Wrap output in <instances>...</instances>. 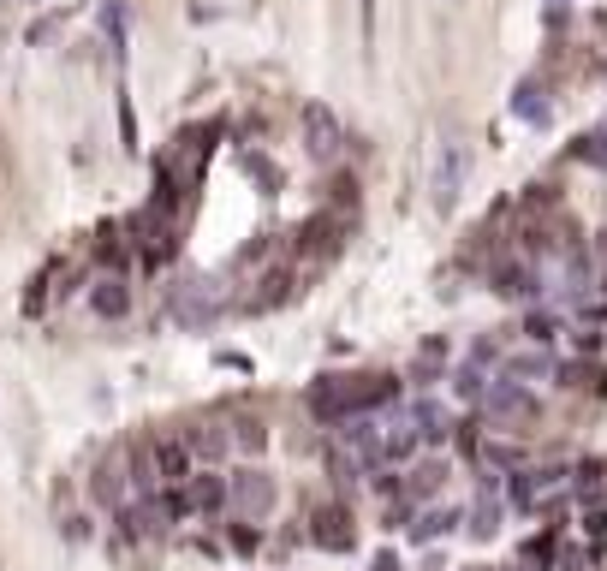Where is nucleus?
Listing matches in <instances>:
<instances>
[{
    "label": "nucleus",
    "mask_w": 607,
    "mask_h": 571,
    "mask_svg": "<svg viewBox=\"0 0 607 571\" xmlns=\"http://www.w3.org/2000/svg\"><path fill=\"white\" fill-rule=\"evenodd\" d=\"M394 393H399L394 375H327V381L310 387V411L346 423V417H364V411H375V405H387Z\"/></svg>",
    "instance_id": "nucleus-1"
},
{
    "label": "nucleus",
    "mask_w": 607,
    "mask_h": 571,
    "mask_svg": "<svg viewBox=\"0 0 607 571\" xmlns=\"http://www.w3.org/2000/svg\"><path fill=\"white\" fill-rule=\"evenodd\" d=\"M304 149H310L316 161H334L339 149H346V126L334 119L327 101H310V108H304Z\"/></svg>",
    "instance_id": "nucleus-2"
},
{
    "label": "nucleus",
    "mask_w": 607,
    "mask_h": 571,
    "mask_svg": "<svg viewBox=\"0 0 607 571\" xmlns=\"http://www.w3.org/2000/svg\"><path fill=\"white\" fill-rule=\"evenodd\" d=\"M149 471H156V482H185V476H191V446H185V435H156Z\"/></svg>",
    "instance_id": "nucleus-3"
},
{
    "label": "nucleus",
    "mask_w": 607,
    "mask_h": 571,
    "mask_svg": "<svg viewBox=\"0 0 607 571\" xmlns=\"http://www.w3.org/2000/svg\"><path fill=\"white\" fill-rule=\"evenodd\" d=\"M530 411H536V399H530L518 381H495L488 387V417H530Z\"/></svg>",
    "instance_id": "nucleus-4"
},
{
    "label": "nucleus",
    "mask_w": 607,
    "mask_h": 571,
    "mask_svg": "<svg viewBox=\"0 0 607 571\" xmlns=\"http://www.w3.org/2000/svg\"><path fill=\"white\" fill-rule=\"evenodd\" d=\"M232 500H239L244 512L262 518V512L274 506V482H269V476H239V482H232Z\"/></svg>",
    "instance_id": "nucleus-5"
},
{
    "label": "nucleus",
    "mask_w": 607,
    "mask_h": 571,
    "mask_svg": "<svg viewBox=\"0 0 607 571\" xmlns=\"http://www.w3.org/2000/svg\"><path fill=\"white\" fill-rule=\"evenodd\" d=\"M459 179H465V155H459V149H441V167H435V191H441V202H452L459 197Z\"/></svg>",
    "instance_id": "nucleus-6"
},
{
    "label": "nucleus",
    "mask_w": 607,
    "mask_h": 571,
    "mask_svg": "<svg viewBox=\"0 0 607 571\" xmlns=\"http://www.w3.org/2000/svg\"><path fill=\"white\" fill-rule=\"evenodd\" d=\"M495 292H507V298H530V292H536V274L524 268V262H500L495 268Z\"/></svg>",
    "instance_id": "nucleus-7"
},
{
    "label": "nucleus",
    "mask_w": 607,
    "mask_h": 571,
    "mask_svg": "<svg viewBox=\"0 0 607 571\" xmlns=\"http://www.w3.org/2000/svg\"><path fill=\"white\" fill-rule=\"evenodd\" d=\"M339 524H346V518L327 506V512H316V529H310V536H316L322 548H352V529H339Z\"/></svg>",
    "instance_id": "nucleus-8"
},
{
    "label": "nucleus",
    "mask_w": 607,
    "mask_h": 571,
    "mask_svg": "<svg viewBox=\"0 0 607 571\" xmlns=\"http://www.w3.org/2000/svg\"><path fill=\"white\" fill-rule=\"evenodd\" d=\"M96 500H101V506H119V500H126V476H119V458L96 471Z\"/></svg>",
    "instance_id": "nucleus-9"
},
{
    "label": "nucleus",
    "mask_w": 607,
    "mask_h": 571,
    "mask_svg": "<svg viewBox=\"0 0 607 571\" xmlns=\"http://www.w3.org/2000/svg\"><path fill=\"white\" fill-rule=\"evenodd\" d=\"M221 500H226V482H221V476H197V482H191V500H185V506H197V512H214Z\"/></svg>",
    "instance_id": "nucleus-10"
},
{
    "label": "nucleus",
    "mask_w": 607,
    "mask_h": 571,
    "mask_svg": "<svg viewBox=\"0 0 607 571\" xmlns=\"http://www.w3.org/2000/svg\"><path fill=\"white\" fill-rule=\"evenodd\" d=\"M126 304H131L126 280H101V292H96V315H126Z\"/></svg>",
    "instance_id": "nucleus-11"
},
{
    "label": "nucleus",
    "mask_w": 607,
    "mask_h": 571,
    "mask_svg": "<svg viewBox=\"0 0 607 571\" xmlns=\"http://www.w3.org/2000/svg\"><path fill=\"white\" fill-rule=\"evenodd\" d=\"M518 119H530V126H548V96H542L536 84L518 89Z\"/></svg>",
    "instance_id": "nucleus-12"
},
{
    "label": "nucleus",
    "mask_w": 607,
    "mask_h": 571,
    "mask_svg": "<svg viewBox=\"0 0 607 571\" xmlns=\"http://www.w3.org/2000/svg\"><path fill=\"white\" fill-rule=\"evenodd\" d=\"M185 446H191V453H203V458H221L226 453V435H221V428H191V435H185Z\"/></svg>",
    "instance_id": "nucleus-13"
},
{
    "label": "nucleus",
    "mask_w": 607,
    "mask_h": 571,
    "mask_svg": "<svg viewBox=\"0 0 607 571\" xmlns=\"http://www.w3.org/2000/svg\"><path fill=\"white\" fill-rule=\"evenodd\" d=\"M578 161H590V167L607 173V126H602V131H583V137H578Z\"/></svg>",
    "instance_id": "nucleus-14"
},
{
    "label": "nucleus",
    "mask_w": 607,
    "mask_h": 571,
    "mask_svg": "<svg viewBox=\"0 0 607 571\" xmlns=\"http://www.w3.org/2000/svg\"><path fill=\"white\" fill-rule=\"evenodd\" d=\"M452 524H459V512H452V506H447V512H429V518H423V524L411 529V536H417V542H435L441 529H452Z\"/></svg>",
    "instance_id": "nucleus-15"
},
{
    "label": "nucleus",
    "mask_w": 607,
    "mask_h": 571,
    "mask_svg": "<svg viewBox=\"0 0 607 571\" xmlns=\"http://www.w3.org/2000/svg\"><path fill=\"white\" fill-rule=\"evenodd\" d=\"M524 333H530L536 345H548L554 333H560V322H554V315H530V328H524Z\"/></svg>",
    "instance_id": "nucleus-16"
},
{
    "label": "nucleus",
    "mask_w": 607,
    "mask_h": 571,
    "mask_svg": "<svg viewBox=\"0 0 607 571\" xmlns=\"http://www.w3.org/2000/svg\"><path fill=\"white\" fill-rule=\"evenodd\" d=\"M441 476H447L441 464H423V471H411V494H429V488H435Z\"/></svg>",
    "instance_id": "nucleus-17"
},
{
    "label": "nucleus",
    "mask_w": 607,
    "mask_h": 571,
    "mask_svg": "<svg viewBox=\"0 0 607 571\" xmlns=\"http://www.w3.org/2000/svg\"><path fill=\"white\" fill-rule=\"evenodd\" d=\"M262 441H269L262 423H239V446H256V453H262Z\"/></svg>",
    "instance_id": "nucleus-18"
},
{
    "label": "nucleus",
    "mask_w": 607,
    "mask_h": 571,
    "mask_svg": "<svg viewBox=\"0 0 607 571\" xmlns=\"http://www.w3.org/2000/svg\"><path fill=\"white\" fill-rule=\"evenodd\" d=\"M495 518H500V506H482V512H477V524H470V529H477V536H488V529H495Z\"/></svg>",
    "instance_id": "nucleus-19"
},
{
    "label": "nucleus",
    "mask_w": 607,
    "mask_h": 571,
    "mask_svg": "<svg viewBox=\"0 0 607 571\" xmlns=\"http://www.w3.org/2000/svg\"><path fill=\"white\" fill-rule=\"evenodd\" d=\"M364 6V36H375V0H357Z\"/></svg>",
    "instance_id": "nucleus-20"
}]
</instances>
